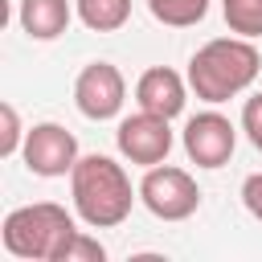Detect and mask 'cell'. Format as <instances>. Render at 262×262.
I'll return each mask as SVG.
<instances>
[{
  "label": "cell",
  "instance_id": "cell-7",
  "mask_svg": "<svg viewBox=\"0 0 262 262\" xmlns=\"http://www.w3.org/2000/svg\"><path fill=\"white\" fill-rule=\"evenodd\" d=\"M123 102H127V82L111 61H90L74 78V106L82 111V119L106 123L123 111Z\"/></svg>",
  "mask_w": 262,
  "mask_h": 262
},
{
  "label": "cell",
  "instance_id": "cell-16",
  "mask_svg": "<svg viewBox=\"0 0 262 262\" xmlns=\"http://www.w3.org/2000/svg\"><path fill=\"white\" fill-rule=\"evenodd\" d=\"M242 131H246V139L262 151V90L246 98V106H242Z\"/></svg>",
  "mask_w": 262,
  "mask_h": 262
},
{
  "label": "cell",
  "instance_id": "cell-8",
  "mask_svg": "<svg viewBox=\"0 0 262 262\" xmlns=\"http://www.w3.org/2000/svg\"><path fill=\"white\" fill-rule=\"evenodd\" d=\"M180 143L196 168H221V164H229V156L237 147V127L221 111H201L184 123Z\"/></svg>",
  "mask_w": 262,
  "mask_h": 262
},
{
  "label": "cell",
  "instance_id": "cell-5",
  "mask_svg": "<svg viewBox=\"0 0 262 262\" xmlns=\"http://www.w3.org/2000/svg\"><path fill=\"white\" fill-rule=\"evenodd\" d=\"M172 127H168V119L164 115H151V111H135V115H127L123 123H119V131H115V147H119V156L127 160V164H139V168H156V164H164L168 160V151H172Z\"/></svg>",
  "mask_w": 262,
  "mask_h": 262
},
{
  "label": "cell",
  "instance_id": "cell-11",
  "mask_svg": "<svg viewBox=\"0 0 262 262\" xmlns=\"http://www.w3.org/2000/svg\"><path fill=\"white\" fill-rule=\"evenodd\" d=\"M78 20L94 33H115L131 20V0H74Z\"/></svg>",
  "mask_w": 262,
  "mask_h": 262
},
{
  "label": "cell",
  "instance_id": "cell-4",
  "mask_svg": "<svg viewBox=\"0 0 262 262\" xmlns=\"http://www.w3.org/2000/svg\"><path fill=\"white\" fill-rule=\"evenodd\" d=\"M139 201H143V209L151 213V217H160V221H188L196 209H201V188H196V180L184 172V168H176V164H156V168H147L143 172V180H139Z\"/></svg>",
  "mask_w": 262,
  "mask_h": 262
},
{
  "label": "cell",
  "instance_id": "cell-1",
  "mask_svg": "<svg viewBox=\"0 0 262 262\" xmlns=\"http://www.w3.org/2000/svg\"><path fill=\"white\" fill-rule=\"evenodd\" d=\"M262 70V53L254 37H213L188 57V86L201 102L217 106L254 86Z\"/></svg>",
  "mask_w": 262,
  "mask_h": 262
},
{
  "label": "cell",
  "instance_id": "cell-14",
  "mask_svg": "<svg viewBox=\"0 0 262 262\" xmlns=\"http://www.w3.org/2000/svg\"><path fill=\"white\" fill-rule=\"evenodd\" d=\"M0 123H4V131H0V156H16L20 147H25V127H20V115H16V106L12 102H4L0 106Z\"/></svg>",
  "mask_w": 262,
  "mask_h": 262
},
{
  "label": "cell",
  "instance_id": "cell-3",
  "mask_svg": "<svg viewBox=\"0 0 262 262\" xmlns=\"http://www.w3.org/2000/svg\"><path fill=\"white\" fill-rule=\"evenodd\" d=\"M74 233H78L74 217L61 205H53V201L20 205L0 225L4 250L12 258H25V262H61V254H66Z\"/></svg>",
  "mask_w": 262,
  "mask_h": 262
},
{
  "label": "cell",
  "instance_id": "cell-10",
  "mask_svg": "<svg viewBox=\"0 0 262 262\" xmlns=\"http://www.w3.org/2000/svg\"><path fill=\"white\" fill-rule=\"evenodd\" d=\"M74 12L78 8H70V0H20L16 20H20L29 41H57L70 29Z\"/></svg>",
  "mask_w": 262,
  "mask_h": 262
},
{
  "label": "cell",
  "instance_id": "cell-17",
  "mask_svg": "<svg viewBox=\"0 0 262 262\" xmlns=\"http://www.w3.org/2000/svg\"><path fill=\"white\" fill-rule=\"evenodd\" d=\"M242 205L254 221H262V172H250L242 180Z\"/></svg>",
  "mask_w": 262,
  "mask_h": 262
},
{
  "label": "cell",
  "instance_id": "cell-13",
  "mask_svg": "<svg viewBox=\"0 0 262 262\" xmlns=\"http://www.w3.org/2000/svg\"><path fill=\"white\" fill-rule=\"evenodd\" d=\"M221 16L237 37H262V0H221Z\"/></svg>",
  "mask_w": 262,
  "mask_h": 262
},
{
  "label": "cell",
  "instance_id": "cell-9",
  "mask_svg": "<svg viewBox=\"0 0 262 262\" xmlns=\"http://www.w3.org/2000/svg\"><path fill=\"white\" fill-rule=\"evenodd\" d=\"M188 90H192L188 78H180V74L168 70V66H151V70H143L139 82H135V102H139V111L176 119V115L184 111V102H188Z\"/></svg>",
  "mask_w": 262,
  "mask_h": 262
},
{
  "label": "cell",
  "instance_id": "cell-15",
  "mask_svg": "<svg viewBox=\"0 0 262 262\" xmlns=\"http://www.w3.org/2000/svg\"><path fill=\"white\" fill-rule=\"evenodd\" d=\"M61 262H106V250H102V242L98 237H90V233H74L70 237V246H66V254H61Z\"/></svg>",
  "mask_w": 262,
  "mask_h": 262
},
{
  "label": "cell",
  "instance_id": "cell-12",
  "mask_svg": "<svg viewBox=\"0 0 262 262\" xmlns=\"http://www.w3.org/2000/svg\"><path fill=\"white\" fill-rule=\"evenodd\" d=\"M147 8H151V16H156L160 25H168V29H192V25L205 20L209 0H147Z\"/></svg>",
  "mask_w": 262,
  "mask_h": 262
},
{
  "label": "cell",
  "instance_id": "cell-6",
  "mask_svg": "<svg viewBox=\"0 0 262 262\" xmlns=\"http://www.w3.org/2000/svg\"><path fill=\"white\" fill-rule=\"evenodd\" d=\"M20 160H25V168L33 176H45V180L70 176L74 164H78V139L61 123H33L29 135H25Z\"/></svg>",
  "mask_w": 262,
  "mask_h": 262
},
{
  "label": "cell",
  "instance_id": "cell-2",
  "mask_svg": "<svg viewBox=\"0 0 262 262\" xmlns=\"http://www.w3.org/2000/svg\"><path fill=\"white\" fill-rule=\"evenodd\" d=\"M70 196H74V213L90 229H115L131 217L139 188H131V176L123 172V164L90 151V156H78L70 172Z\"/></svg>",
  "mask_w": 262,
  "mask_h": 262
}]
</instances>
